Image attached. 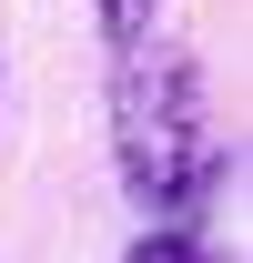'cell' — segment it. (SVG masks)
Masks as SVG:
<instances>
[{
  "label": "cell",
  "instance_id": "3957f363",
  "mask_svg": "<svg viewBox=\"0 0 253 263\" xmlns=\"http://www.w3.org/2000/svg\"><path fill=\"white\" fill-rule=\"evenodd\" d=\"M122 263H213V253H203L192 233H142V243H132Z\"/></svg>",
  "mask_w": 253,
  "mask_h": 263
},
{
  "label": "cell",
  "instance_id": "7a4b0ae2",
  "mask_svg": "<svg viewBox=\"0 0 253 263\" xmlns=\"http://www.w3.org/2000/svg\"><path fill=\"white\" fill-rule=\"evenodd\" d=\"M92 21H101V51L122 61V51H142L162 31V0H92Z\"/></svg>",
  "mask_w": 253,
  "mask_h": 263
},
{
  "label": "cell",
  "instance_id": "6da1fadb",
  "mask_svg": "<svg viewBox=\"0 0 253 263\" xmlns=\"http://www.w3.org/2000/svg\"><path fill=\"white\" fill-rule=\"evenodd\" d=\"M112 162H122V193L152 213V223H183L203 213V193L223 182V142H213V81L183 41H142L112 61Z\"/></svg>",
  "mask_w": 253,
  "mask_h": 263
}]
</instances>
